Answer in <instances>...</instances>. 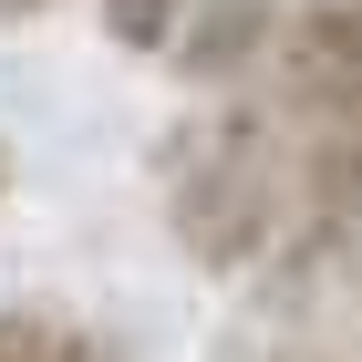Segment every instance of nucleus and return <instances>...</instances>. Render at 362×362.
<instances>
[{
	"label": "nucleus",
	"mask_w": 362,
	"mask_h": 362,
	"mask_svg": "<svg viewBox=\"0 0 362 362\" xmlns=\"http://www.w3.org/2000/svg\"><path fill=\"white\" fill-rule=\"evenodd\" d=\"M269 135H259V114H218V124H197L187 145V176H176V228H187L207 259H249L259 228H269Z\"/></svg>",
	"instance_id": "obj_2"
},
{
	"label": "nucleus",
	"mask_w": 362,
	"mask_h": 362,
	"mask_svg": "<svg viewBox=\"0 0 362 362\" xmlns=\"http://www.w3.org/2000/svg\"><path fill=\"white\" fill-rule=\"evenodd\" d=\"M290 104L310 124V176L352 207L362 187V0H321L290 31Z\"/></svg>",
	"instance_id": "obj_1"
},
{
	"label": "nucleus",
	"mask_w": 362,
	"mask_h": 362,
	"mask_svg": "<svg viewBox=\"0 0 362 362\" xmlns=\"http://www.w3.org/2000/svg\"><path fill=\"white\" fill-rule=\"evenodd\" d=\"M0 187H11V156H0Z\"/></svg>",
	"instance_id": "obj_4"
},
{
	"label": "nucleus",
	"mask_w": 362,
	"mask_h": 362,
	"mask_svg": "<svg viewBox=\"0 0 362 362\" xmlns=\"http://www.w3.org/2000/svg\"><path fill=\"white\" fill-rule=\"evenodd\" d=\"M0 362H104L83 332L62 321H31V310H0Z\"/></svg>",
	"instance_id": "obj_3"
}]
</instances>
